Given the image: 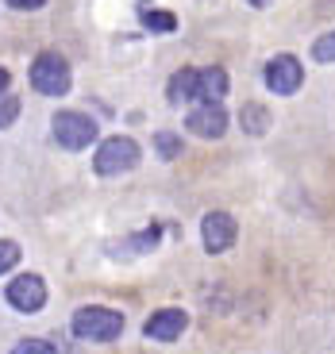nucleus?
Listing matches in <instances>:
<instances>
[{
	"instance_id": "nucleus-1",
	"label": "nucleus",
	"mask_w": 335,
	"mask_h": 354,
	"mask_svg": "<svg viewBox=\"0 0 335 354\" xmlns=\"http://www.w3.org/2000/svg\"><path fill=\"white\" fill-rule=\"evenodd\" d=\"M70 328L78 339H85V343H112V339H120V331H124V312L108 308V304H85V308L73 312Z\"/></svg>"
},
{
	"instance_id": "nucleus-2",
	"label": "nucleus",
	"mask_w": 335,
	"mask_h": 354,
	"mask_svg": "<svg viewBox=\"0 0 335 354\" xmlns=\"http://www.w3.org/2000/svg\"><path fill=\"white\" fill-rule=\"evenodd\" d=\"M139 158H143L139 142L127 139V135H112V139H105L97 147L93 169H97L100 177H120V174H132V169L139 166Z\"/></svg>"
},
{
	"instance_id": "nucleus-3",
	"label": "nucleus",
	"mask_w": 335,
	"mask_h": 354,
	"mask_svg": "<svg viewBox=\"0 0 335 354\" xmlns=\"http://www.w3.org/2000/svg\"><path fill=\"white\" fill-rule=\"evenodd\" d=\"M70 62L58 50H43L31 62V88L43 97H66L70 93Z\"/></svg>"
},
{
	"instance_id": "nucleus-4",
	"label": "nucleus",
	"mask_w": 335,
	"mask_h": 354,
	"mask_svg": "<svg viewBox=\"0 0 335 354\" xmlns=\"http://www.w3.org/2000/svg\"><path fill=\"white\" fill-rule=\"evenodd\" d=\"M51 127H54L58 147H66V151H85L89 142H97V135H100L97 120L85 115V112H73V108H66V112L54 115Z\"/></svg>"
},
{
	"instance_id": "nucleus-5",
	"label": "nucleus",
	"mask_w": 335,
	"mask_h": 354,
	"mask_svg": "<svg viewBox=\"0 0 335 354\" xmlns=\"http://www.w3.org/2000/svg\"><path fill=\"white\" fill-rule=\"evenodd\" d=\"M262 81L270 93H278V97H289V93H297L300 85H305V66H300V58H293V54H278V58H270L262 70Z\"/></svg>"
},
{
	"instance_id": "nucleus-6",
	"label": "nucleus",
	"mask_w": 335,
	"mask_h": 354,
	"mask_svg": "<svg viewBox=\"0 0 335 354\" xmlns=\"http://www.w3.org/2000/svg\"><path fill=\"white\" fill-rule=\"evenodd\" d=\"M4 297H8V304L16 312L31 316V312H39L46 304V281L39 274H19V277H12V281H8Z\"/></svg>"
},
{
	"instance_id": "nucleus-7",
	"label": "nucleus",
	"mask_w": 335,
	"mask_h": 354,
	"mask_svg": "<svg viewBox=\"0 0 335 354\" xmlns=\"http://www.w3.org/2000/svg\"><path fill=\"white\" fill-rule=\"evenodd\" d=\"M235 235H239L235 216H228V212H208L201 220V243H204L208 254H224V250H231Z\"/></svg>"
},
{
	"instance_id": "nucleus-8",
	"label": "nucleus",
	"mask_w": 335,
	"mask_h": 354,
	"mask_svg": "<svg viewBox=\"0 0 335 354\" xmlns=\"http://www.w3.org/2000/svg\"><path fill=\"white\" fill-rule=\"evenodd\" d=\"M185 328H189V312L159 308L147 324H143V335L154 339V343H174V339H181V331H185Z\"/></svg>"
},
{
	"instance_id": "nucleus-9",
	"label": "nucleus",
	"mask_w": 335,
	"mask_h": 354,
	"mask_svg": "<svg viewBox=\"0 0 335 354\" xmlns=\"http://www.w3.org/2000/svg\"><path fill=\"white\" fill-rule=\"evenodd\" d=\"M185 127L197 139H220L228 131V112H224V104H197L185 115Z\"/></svg>"
},
{
	"instance_id": "nucleus-10",
	"label": "nucleus",
	"mask_w": 335,
	"mask_h": 354,
	"mask_svg": "<svg viewBox=\"0 0 335 354\" xmlns=\"http://www.w3.org/2000/svg\"><path fill=\"white\" fill-rule=\"evenodd\" d=\"M224 97H228V73H224L220 66H204V70H197L193 100H201V104H220Z\"/></svg>"
},
{
	"instance_id": "nucleus-11",
	"label": "nucleus",
	"mask_w": 335,
	"mask_h": 354,
	"mask_svg": "<svg viewBox=\"0 0 335 354\" xmlns=\"http://www.w3.org/2000/svg\"><path fill=\"white\" fill-rule=\"evenodd\" d=\"M193 88H197V70H177L166 85V100L170 104H185V100H193Z\"/></svg>"
},
{
	"instance_id": "nucleus-12",
	"label": "nucleus",
	"mask_w": 335,
	"mask_h": 354,
	"mask_svg": "<svg viewBox=\"0 0 335 354\" xmlns=\"http://www.w3.org/2000/svg\"><path fill=\"white\" fill-rule=\"evenodd\" d=\"M239 124H243L247 135H266L270 131V112H266L262 104H247L243 112H239Z\"/></svg>"
},
{
	"instance_id": "nucleus-13",
	"label": "nucleus",
	"mask_w": 335,
	"mask_h": 354,
	"mask_svg": "<svg viewBox=\"0 0 335 354\" xmlns=\"http://www.w3.org/2000/svg\"><path fill=\"white\" fill-rule=\"evenodd\" d=\"M143 27H150V31H177V16L174 12H154V8H143Z\"/></svg>"
},
{
	"instance_id": "nucleus-14",
	"label": "nucleus",
	"mask_w": 335,
	"mask_h": 354,
	"mask_svg": "<svg viewBox=\"0 0 335 354\" xmlns=\"http://www.w3.org/2000/svg\"><path fill=\"white\" fill-rule=\"evenodd\" d=\"M154 151H159V158L174 162L177 154H181V139H177L174 131H159V135H154Z\"/></svg>"
},
{
	"instance_id": "nucleus-15",
	"label": "nucleus",
	"mask_w": 335,
	"mask_h": 354,
	"mask_svg": "<svg viewBox=\"0 0 335 354\" xmlns=\"http://www.w3.org/2000/svg\"><path fill=\"white\" fill-rule=\"evenodd\" d=\"M12 354H58V346L46 343V339H19L12 346Z\"/></svg>"
},
{
	"instance_id": "nucleus-16",
	"label": "nucleus",
	"mask_w": 335,
	"mask_h": 354,
	"mask_svg": "<svg viewBox=\"0 0 335 354\" xmlns=\"http://www.w3.org/2000/svg\"><path fill=\"white\" fill-rule=\"evenodd\" d=\"M312 58L316 62H335V31H327V35H320L312 43Z\"/></svg>"
},
{
	"instance_id": "nucleus-17",
	"label": "nucleus",
	"mask_w": 335,
	"mask_h": 354,
	"mask_svg": "<svg viewBox=\"0 0 335 354\" xmlns=\"http://www.w3.org/2000/svg\"><path fill=\"white\" fill-rule=\"evenodd\" d=\"M16 262H19V247L12 239H0V274H8Z\"/></svg>"
},
{
	"instance_id": "nucleus-18",
	"label": "nucleus",
	"mask_w": 335,
	"mask_h": 354,
	"mask_svg": "<svg viewBox=\"0 0 335 354\" xmlns=\"http://www.w3.org/2000/svg\"><path fill=\"white\" fill-rule=\"evenodd\" d=\"M8 8H16V12H39L46 4V0H4Z\"/></svg>"
},
{
	"instance_id": "nucleus-19",
	"label": "nucleus",
	"mask_w": 335,
	"mask_h": 354,
	"mask_svg": "<svg viewBox=\"0 0 335 354\" xmlns=\"http://www.w3.org/2000/svg\"><path fill=\"white\" fill-rule=\"evenodd\" d=\"M8 81H12V77H8V70H4V66H0V93H4V88H8Z\"/></svg>"
},
{
	"instance_id": "nucleus-20",
	"label": "nucleus",
	"mask_w": 335,
	"mask_h": 354,
	"mask_svg": "<svg viewBox=\"0 0 335 354\" xmlns=\"http://www.w3.org/2000/svg\"><path fill=\"white\" fill-rule=\"evenodd\" d=\"M251 8H266V0H251Z\"/></svg>"
}]
</instances>
